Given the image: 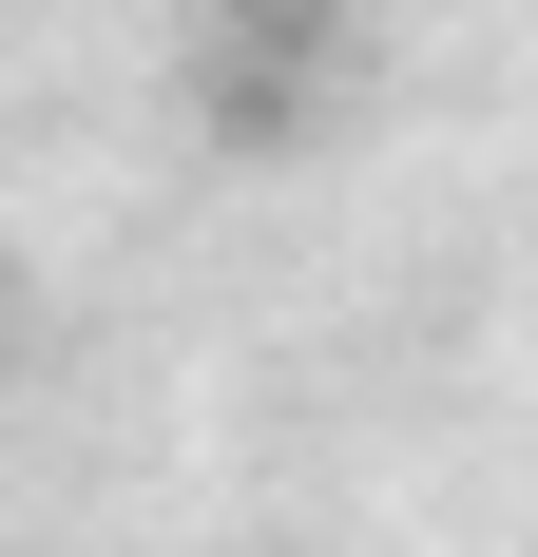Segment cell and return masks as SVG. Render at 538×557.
<instances>
[]
</instances>
